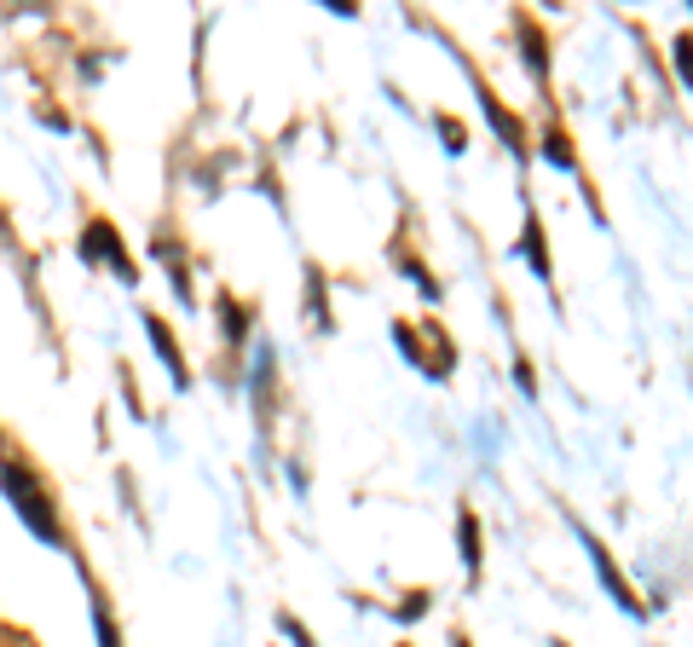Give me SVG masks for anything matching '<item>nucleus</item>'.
<instances>
[{"instance_id": "7ed1b4c3", "label": "nucleus", "mask_w": 693, "mask_h": 647, "mask_svg": "<svg viewBox=\"0 0 693 647\" xmlns=\"http://www.w3.org/2000/svg\"><path fill=\"white\" fill-rule=\"evenodd\" d=\"M93 625H98V647H122V641H116V630H111V613H105V607H98Z\"/></svg>"}, {"instance_id": "20e7f679", "label": "nucleus", "mask_w": 693, "mask_h": 647, "mask_svg": "<svg viewBox=\"0 0 693 647\" xmlns=\"http://www.w3.org/2000/svg\"><path fill=\"white\" fill-rule=\"evenodd\" d=\"M456 647H469V641H456Z\"/></svg>"}, {"instance_id": "f03ea898", "label": "nucleus", "mask_w": 693, "mask_h": 647, "mask_svg": "<svg viewBox=\"0 0 693 647\" xmlns=\"http://www.w3.org/2000/svg\"><path fill=\"white\" fill-rule=\"evenodd\" d=\"M87 261H111L127 283H134V267H127V254H122V243L111 238V226H105V220H93V226H87Z\"/></svg>"}, {"instance_id": "f257e3e1", "label": "nucleus", "mask_w": 693, "mask_h": 647, "mask_svg": "<svg viewBox=\"0 0 693 647\" xmlns=\"http://www.w3.org/2000/svg\"><path fill=\"white\" fill-rule=\"evenodd\" d=\"M0 491L12 498V509L30 521V532L41 543H64V526L53 521V503H46V491L35 486V474L23 469V462H7V469H0Z\"/></svg>"}]
</instances>
